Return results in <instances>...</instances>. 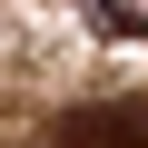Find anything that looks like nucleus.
I'll use <instances>...</instances> for the list:
<instances>
[{"instance_id":"f03ea898","label":"nucleus","mask_w":148,"mask_h":148,"mask_svg":"<svg viewBox=\"0 0 148 148\" xmlns=\"http://www.w3.org/2000/svg\"><path fill=\"white\" fill-rule=\"evenodd\" d=\"M89 20L109 40H148V0H89Z\"/></svg>"},{"instance_id":"f257e3e1","label":"nucleus","mask_w":148,"mask_h":148,"mask_svg":"<svg viewBox=\"0 0 148 148\" xmlns=\"http://www.w3.org/2000/svg\"><path fill=\"white\" fill-rule=\"evenodd\" d=\"M49 148H148V99H99V109H69L49 128Z\"/></svg>"}]
</instances>
